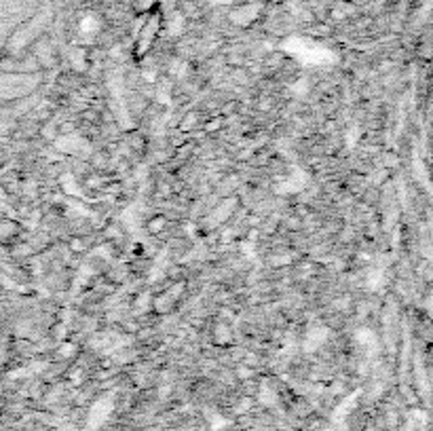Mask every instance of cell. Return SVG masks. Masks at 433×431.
<instances>
[{
    "label": "cell",
    "instance_id": "3",
    "mask_svg": "<svg viewBox=\"0 0 433 431\" xmlns=\"http://www.w3.org/2000/svg\"><path fill=\"white\" fill-rule=\"evenodd\" d=\"M161 0H134V7L140 11V13H150Z\"/></svg>",
    "mask_w": 433,
    "mask_h": 431
},
{
    "label": "cell",
    "instance_id": "1",
    "mask_svg": "<svg viewBox=\"0 0 433 431\" xmlns=\"http://www.w3.org/2000/svg\"><path fill=\"white\" fill-rule=\"evenodd\" d=\"M159 30H161V15H155V18L150 15L146 20V24L142 26V30L138 32V37H136V53H138V58H142L153 47V41H155Z\"/></svg>",
    "mask_w": 433,
    "mask_h": 431
},
{
    "label": "cell",
    "instance_id": "2",
    "mask_svg": "<svg viewBox=\"0 0 433 431\" xmlns=\"http://www.w3.org/2000/svg\"><path fill=\"white\" fill-rule=\"evenodd\" d=\"M100 28H102L100 18L93 15V13H87V15L81 20V32H83V34H98Z\"/></svg>",
    "mask_w": 433,
    "mask_h": 431
}]
</instances>
